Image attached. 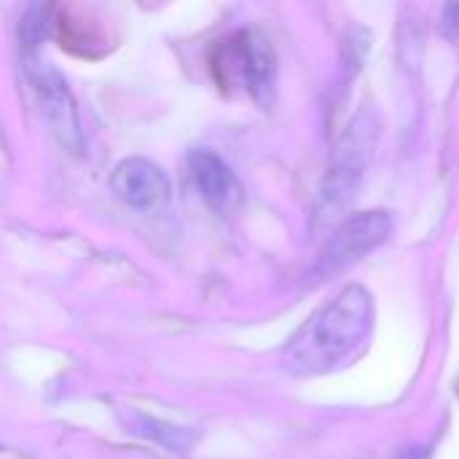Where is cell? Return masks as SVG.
<instances>
[{
	"label": "cell",
	"instance_id": "obj_7",
	"mask_svg": "<svg viewBox=\"0 0 459 459\" xmlns=\"http://www.w3.org/2000/svg\"><path fill=\"white\" fill-rule=\"evenodd\" d=\"M444 27H446V32H449V35H457L459 38V3L457 5H449V8H446Z\"/></svg>",
	"mask_w": 459,
	"mask_h": 459
},
{
	"label": "cell",
	"instance_id": "obj_8",
	"mask_svg": "<svg viewBox=\"0 0 459 459\" xmlns=\"http://www.w3.org/2000/svg\"><path fill=\"white\" fill-rule=\"evenodd\" d=\"M457 395H459V382H457Z\"/></svg>",
	"mask_w": 459,
	"mask_h": 459
},
{
	"label": "cell",
	"instance_id": "obj_4",
	"mask_svg": "<svg viewBox=\"0 0 459 459\" xmlns=\"http://www.w3.org/2000/svg\"><path fill=\"white\" fill-rule=\"evenodd\" d=\"M393 221L387 212H360L350 218L323 253V272H339L352 261L363 258L390 237Z\"/></svg>",
	"mask_w": 459,
	"mask_h": 459
},
{
	"label": "cell",
	"instance_id": "obj_2",
	"mask_svg": "<svg viewBox=\"0 0 459 459\" xmlns=\"http://www.w3.org/2000/svg\"><path fill=\"white\" fill-rule=\"evenodd\" d=\"M212 73L223 86H245L253 97H261L274 81L272 46L261 35L242 30L215 48Z\"/></svg>",
	"mask_w": 459,
	"mask_h": 459
},
{
	"label": "cell",
	"instance_id": "obj_3",
	"mask_svg": "<svg viewBox=\"0 0 459 459\" xmlns=\"http://www.w3.org/2000/svg\"><path fill=\"white\" fill-rule=\"evenodd\" d=\"M30 78L38 91L40 113H43L46 124L51 126V132L59 137V143L65 148L78 153L81 151V124H78L75 102H73V94H70L65 78L56 70H51L46 62L40 67H30Z\"/></svg>",
	"mask_w": 459,
	"mask_h": 459
},
{
	"label": "cell",
	"instance_id": "obj_6",
	"mask_svg": "<svg viewBox=\"0 0 459 459\" xmlns=\"http://www.w3.org/2000/svg\"><path fill=\"white\" fill-rule=\"evenodd\" d=\"M188 167L199 194L215 212L234 215L242 207V186L218 153L199 148L188 156Z\"/></svg>",
	"mask_w": 459,
	"mask_h": 459
},
{
	"label": "cell",
	"instance_id": "obj_5",
	"mask_svg": "<svg viewBox=\"0 0 459 459\" xmlns=\"http://www.w3.org/2000/svg\"><path fill=\"white\" fill-rule=\"evenodd\" d=\"M110 186L113 194L134 210H156L169 199V183L161 167L140 156L124 159L116 167Z\"/></svg>",
	"mask_w": 459,
	"mask_h": 459
},
{
	"label": "cell",
	"instance_id": "obj_1",
	"mask_svg": "<svg viewBox=\"0 0 459 459\" xmlns=\"http://www.w3.org/2000/svg\"><path fill=\"white\" fill-rule=\"evenodd\" d=\"M374 323V301L366 288L347 285L320 307L285 350V366L293 374H325L342 368L366 344Z\"/></svg>",
	"mask_w": 459,
	"mask_h": 459
}]
</instances>
